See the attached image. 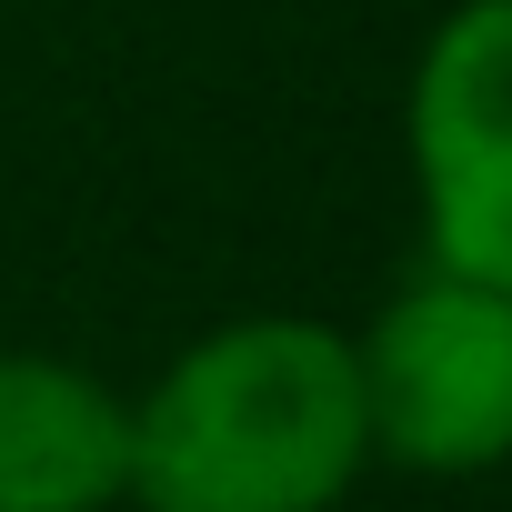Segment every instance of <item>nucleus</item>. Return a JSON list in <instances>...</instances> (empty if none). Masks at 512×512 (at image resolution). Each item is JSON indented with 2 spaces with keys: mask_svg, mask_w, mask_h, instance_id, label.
<instances>
[{
  "mask_svg": "<svg viewBox=\"0 0 512 512\" xmlns=\"http://www.w3.org/2000/svg\"><path fill=\"white\" fill-rule=\"evenodd\" d=\"M131 392L71 352L0 342V512H121Z\"/></svg>",
  "mask_w": 512,
  "mask_h": 512,
  "instance_id": "nucleus-4",
  "label": "nucleus"
},
{
  "mask_svg": "<svg viewBox=\"0 0 512 512\" xmlns=\"http://www.w3.org/2000/svg\"><path fill=\"white\" fill-rule=\"evenodd\" d=\"M422 262L512 292V0H452L402 81Z\"/></svg>",
  "mask_w": 512,
  "mask_h": 512,
  "instance_id": "nucleus-3",
  "label": "nucleus"
},
{
  "mask_svg": "<svg viewBox=\"0 0 512 512\" xmlns=\"http://www.w3.org/2000/svg\"><path fill=\"white\" fill-rule=\"evenodd\" d=\"M352 382L372 462L472 482L512 462V292L412 262L352 322Z\"/></svg>",
  "mask_w": 512,
  "mask_h": 512,
  "instance_id": "nucleus-2",
  "label": "nucleus"
},
{
  "mask_svg": "<svg viewBox=\"0 0 512 512\" xmlns=\"http://www.w3.org/2000/svg\"><path fill=\"white\" fill-rule=\"evenodd\" d=\"M362 472L352 332L322 312H231L131 392L121 512H342Z\"/></svg>",
  "mask_w": 512,
  "mask_h": 512,
  "instance_id": "nucleus-1",
  "label": "nucleus"
}]
</instances>
